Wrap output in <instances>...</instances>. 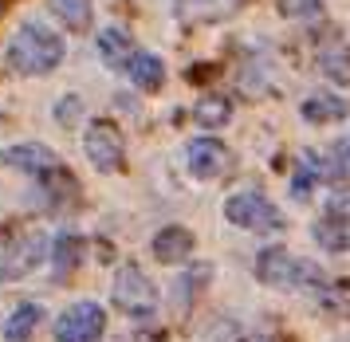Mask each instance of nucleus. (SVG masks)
<instances>
[{"label": "nucleus", "mask_w": 350, "mask_h": 342, "mask_svg": "<svg viewBox=\"0 0 350 342\" xmlns=\"http://www.w3.org/2000/svg\"><path fill=\"white\" fill-rule=\"evenodd\" d=\"M303 118L307 122H315V126H323V122H342L350 114V103L342 98V94H331V91H319V94H311V98H303Z\"/></svg>", "instance_id": "12"}, {"label": "nucleus", "mask_w": 350, "mask_h": 342, "mask_svg": "<svg viewBox=\"0 0 350 342\" xmlns=\"http://www.w3.org/2000/svg\"><path fill=\"white\" fill-rule=\"evenodd\" d=\"M315 55H319V71L331 79V83H342V87H347L350 83V47L342 44L338 31H323Z\"/></svg>", "instance_id": "10"}, {"label": "nucleus", "mask_w": 350, "mask_h": 342, "mask_svg": "<svg viewBox=\"0 0 350 342\" xmlns=\"http://www.w3.org/2000/svg\"><path fill=\"white\" fill-rule=\"evenodd\" d=\"M126 71L134 79V87H142V91H158L161 83H165V63L158 55H150V51H134Z\"/></svg>", "instance_id": "14"}, {"label": "nucleus", "mask_w": 350, "mask_h": 342, "mask_svg": "<svg viewBox=\"0 0 350 342\" xmlns=\"http://www.w3.org/2000/svg\"><path fill=\"white\" fill-rule=\"evenodd\" d=\"M256 280L268 287H299V283H319V267L295 260L287 248H264L256 256Z\"/></svg>", "instance_id": "2"}, {"label": "nucleus", "mask_w": 350, "mask_h": 342, "mask_svg": "<svg viewBox=\"0 0 350 342\" xmlns=\"http://www.w3.org/2000/svg\"><path fill=\"white\" fill-rule=\"evenodd\" d=\"M98 55H103V63H111V67L130 63V55H134V40H130V31L118 28V24L103 28L98 31Z\"/></svg>", "instance_id": "13"}, {"label": "nucleus", "mask_w": 350, "mask_h": 342, "mask_svg": "<svg viewBox=\"0 0 350 342\" xmlns=\"http://www.w3.org/2000/svg\"><path fill=\"white\" fill-rule=\"evenodd\" d=\"M4 166H12L20 173H32V177H44V173L59 170V157L51 154L48 146H40V142H28V146H8L4 154H0Z\"/></svg>", "instance_id": "9"}, {"label": "nucleus", "mask_w": 350, "mask_h": 342, "mask_svg": "<svg viewBox=\"0 0 350 342\" xmlns=\"http://www.w3.org/2000/svg\"><path fill=\"white\" fill-rule=\"evenodd\" d=\"M315 240L331 252H347L350 248V217H338V213L319 217L315 220Z\"/></svg>", "instance_id": "15"}, {"label": "nucleus", "mask_w": 350, "mask_h": 342, "mask_svg": "<svg viewBox=\"0 0 350 342\" xmlns=\"http://www.w3.org/2000/svg\"><path fill=\"white\" fill-rule=\"evenodd\" d=\"M51 256H55V280H71L75 267H79V260H83V240L71 236V233H64L59 240H55Z\"/></svg>", "instance_id": "16"}, {"label": "nucleus", "mask_w": 350, "mask_h": 342, "mask_svg": "<svg viewBox=\"0 0 350 342\" xmlns=\"http://www.w3.org/2000/svg\"><path fill=\"white\" fill-rule=\"evenodd\" d=\"M185 166H189L193 177H201V181H213V177H224V173L232 170V154H228V146L217 138H193L185 146Z\"/></svg>", "instance_id": "8"}, {"label": "nucleus", "mask_w": 350, "mask_h": 342, "mask_svg": "<svg viewBox=\"0 0 350 342\" xmlns=\"http://www.w3.org/2000/svg\"><path fill=\"white\" fill-rule=\"evenodd\" d=\"M114 303L126 315L142 319V315H154V303H158V291L154 283L146 280V272L138 264H122L118 276H114Z\"/></svg>", "instance_id": "5"}, {"label": "nucleus", "mask_w": 350, "mask_h": 342, "mask_svg": "<svg viewBox=\"0 0 350 342\" xmlns=\"http://www.w3.org/2000/svg\"><path fill=\"white\" fill-rule=\"evenodd\" d=\"M208 276H213V267H208V264H197V267H189L185 276H177V283H174V303H177V307H189L193 295H197V291H205Z\"/></svg>", "instance_id": "19"}, {"label": "nucleus", "mask_w": 350, "mask_h": 342, "mask_svg": "<svg viewBox=\"0 0 350 342\" xmlns=\"http://www.w3.org/2000/svg\"><path fill=\"white\" fill-rule=\"evenodd\" d=\"M338 166H347L350 170V138H347V146H338Z\"/></svg>", "instance_id": "24"}, {"label": "nucleus", "mask_w": 350, "mask_h": 342, "mask_svg": "<svg viewBox=\"0 0 350 342\" xmlns=\"http://www.w3.org/2000/svg\"><path fill=\"white\" fill-rule=\"evenodd\" d=\"M67 47L59 31L44 28V24H24V28L8 40V63L20 75H48L64 63Z\"/></svg>", "instance_id": "1"}, {"label": "nucleus", "mask_w": 350, "mask_h": 342, "mask_svg": "<svg viewBox=\"0 0 350 342\" xmlns=\"http://www.w3.org/2000/svg\"><path fill=\"white\" fill-rule=\"evenodd\" d=\"M193 118L201 126H208V130H217V126H224L232 118V103H228L224 94H205V98L193 107Z\"/></svg>", "instance_id": "18"}, {"label": "nucleus", "mask_w": 350, "mask_h": 342, "mask_svg": "<svg viewBox=\"0 0 350 342\" xmlns=\"http://www.w3.org/2000/svg\"><path fill=\"white\" fill-rule=\"evenodd\" d=\"M107 330V311L98 303H75L59 315L55 342H98Z\"/></svg>", "instance_id": "7"}, {"label": "nucleus", "mask_w": 350, "mask_h": 342, "mask_svg": "<svg viewBox=\"0 0 350 342\" xmlns=\"http://www.w3.org/2000/svg\"><path fill=\"white\" fill-rule=\"evenodd\" d=\"M150 252H154V260H161V264H185L189 252H193V233L181 228V224H170V228H161L150 240Z\"/></svg>", "instance_id": "11"}, {"label": "nucleus", "mask_w": 350, "mask_h": 342, "mask_svg": "<svg viewBox=\"0 0 350 342\" xmlns=\"http://www.w3.org/2000/svg\"><path fill=\"white\" fill-rule=\"evenodd\" d=\"M319 299H323V307L334 315H342L350 319V280H331L319 287Z\"/></svg>", "instance_id": "20"}, {"label": "nucleus", "mask_w": 350, "mask_h": 342, "mask_svg": "<svg viewBox=\"0 0 350 342\" xmlns=\"http://www.w3.org/2000/svg\"><path fill=\"white\" fill-rule=\"evenodd\" d=\"M244 342H275V339H268V334H252V339H244Z\"/></svg>", "instance_id": "25"}, {"label": "nucleus", "mask_w": 350, "mask_h": 342, "mask_svg": "<svg viewBox=\"0 0 350 342\" xmlns=\"http://www.w3.org/2000/svg\"><path fill=\"white\" fill-rule=\"evenodd\" d=\"M224 217H228V224H237L244 233H275V228L284 224L280 213H275V205H271L264 193H256V189L232 193V197L224 201Z\"/></svg>", "instance_id": "3"}, {"label": "nucleus", "mask_w": 350, "mask_h": 342, "mask_svg": "<svg viewBox=\"0 0 350 342\" xmlns=\"http://www.w3.org/2000/svg\"><path fill=\"white\" fill-rule=\"evenodd\" d=\"M40 319H44V311H40L36 303L16 307L12 319H8V327H4V339H8V342H28V339H32V330L40 327Z\"/></svg>", "instance_id": "17"}, {"label": "nucleus", "mask_w": 350, "mask_h": 342, "mask_svg": "<svg viewBox=\"0 0 350 342\" xmlns=\"http://www.w3.org/2000/svg\"><path fill=\"white\" fill-rule=\"evenodd\" d=\"M319 177H323V166H319V157H303V166H299V173H295V181H291V193L295 197H307L311 189L319 185Z\"/></svg>", "instance_id": "22"}, {"label": "nucleus", "mask_w": 350, "mask_h": 342, "mask_svg": "<svg viewBox=\"0 0 350 342\" xmlns=\"http://www.w3.org/2000/svg\"><path fill=\"white\" fill-rule=\"evenodd\" d=\"M51 8L59 12L67 28H91V0H51Z\"/></svg>", "instance_id": "21"}, {"label": "nucleus", "mask_w": 350, "mask_h": 342, "mask_svg": "<svg viewBox=\"0 0 350 342\" xmlns=\"http://www.w3.org/2000/svg\"><path fill=\"white\" fill-rule=\"evenodd\" d=\"M44 256H48V236L44 233H24L16 236L8 248H4V256H0V280L12 283V280H24L28 272H36V267L44 264Z\"/></svg>", "instance_id": "6"}, {"label": "nucleus", "mask_w": 350, "mask_h": 342, "mask_svg": "<svg viewBox=\"0 0 350 342\" xmlns=\"http://www.w3.org/2000/svg\"><path fill=\"white\" fill-rule=\"evenodd\" d=\"M75 114H79V98H67L64 107H55V118H59L64 126H71V118H75Z\"/></svg>", "instance_id": "23"}, {"label": "nucleus", "mask_w": 350, "mask_h": 342, "mask_svg": "<svg viewBox=\"0 0 350 342\" xmlns=\"http://www.w3.org/2000/svg\"><path fill=\"white\" fill-rule=\"evenodd\" d=\"M83 150L91 157V166L98 173H118L126 166V150H122V134L111 118H95L83 134Z\"/></svg>", "instance_id": "4"}]
</instances>
